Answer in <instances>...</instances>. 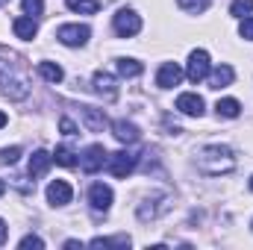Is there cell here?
Listing matches in <instances>:
<instances>
[{"label": "cell", "instance_id": "obj_1", "mask_svg": "<svg viewBox=\"0 0 253 250\" xmlns=\"http://www.w3.org/2000/svg\"><path fill=\"white\" fill-rule=\"evenodd\" d=\"M197 168L209 177H221V174H230L236 168V159H233V150L224 147V144H209L197 153Z\"/></svg>", "mask_w": 253, "mask_h": 250}, {"label": "cell", "instance_id": "obj_2", "mask_svg": "<svg viewBox=\"0 0 253 250\" xmlns=\"http://www.w3.org/2000/svg\"><path fill=\"white\" fill-rule=\"evenodd\" d=\"M0 88H3L9 97H15V100H21V97H27V94H30L27 80H24V77H18V74H15L6 62H0Z\"/></svg>", "mask_w": 253, "mask_h": 250}, {"label": "cell", "instance_id": "obj_3", "mask_svg": "<svg viewBox=\"0 0 253 250\" xmlns=\"http://www.w3.org/2000/svg\"><path fill=\"white\" fill-rule=\"evenodd\" d=\"M88 36H91V30L85 24H62L56 30V39L62 42L65 47H83L88 42Z\"/></svg>", "mask_w": 253, "mask_h": 250}, {"label": "cell", "instance_id": "obj_4", "mask_svg": "<svg viewBox=\"0 0 253 250\" xmlns=\"http://www.w3.org/2000/svg\"><path fill=\"white\" fill-rule=\"evenodd\" d=\"M112 24H115V33H118L121 39H129V36H138V33H141V18H138L132 9H121Z\"/></svg>", "mask_w": 253, "mask_h": 250}, {"label": "cell", "instance_id": "obj_5", "mask_svg": "<svg viewBox=\"0 0 253 250\" xmlns=\"http://www.w3.org/2000/svg\"><path fill=\"white\" fill-rule=\"evenodd\" d=\"M106 159H109V153L103 150V144H91V147H85V153L80 156V168H83L85 174H97V171L106 165Z\"/></svg>", "mask_w": 253, "mask_h": 250}, {"label": "cell", "instance_id": "obj_6", "mask_svg": "<svg viewBox=\"0 0 253 250\" xmlns=\"http://www.w3.org/2000/svg\"><path fill=\"white\" fill-rule=\"evenodd\" d=\"M209 53L206 50H191L189 56V65H186V77H189L191 83H200V80H206L209 77Z\"/></svg>", "mask_w": 253, "mask_h": 250}, {"label": "cell", "instance_id": "obj_7", "mask_svg": "<svg viewBox=\"0 0 253 250\" xmlns=\"http://www.w3.org/2000/svg\"><path fill=\"white\" fill-rule=\"evenodd\" d=\"M135 162H138V156H135V153H129V150H118V153H112V156L106 159V165H109L112 177H126V174L135 168Z\"/></svg>", "mask_w": 253, "mask_h": 250}, {"label": "cell", "instance_id": "obj_8", "mask_svg": "<svg viewBox=\"0 0 253 250\" xmlns=\"http://www.w3.org/2000/svg\"><path fill=\"white\" fill-rule=\"evenodd\" d=\"M180 80H183V68L177 62H165L159 68V74H156V85L159 88H174V85H180Z\"/></svg>", "mask_w": 253, "mask_h": 250}, {"label": "cell", "instance_id": "obj_9", "mask_svg": "<svg viewBox=\"0 0 253 250\" xmlns=\"http://www.w3.org/2000/svg\"><path fill=\"white\" fill-rule=\"evenodd\" d=\"M88 203H91V209L106 212L112 206V188L103 186V183H94V186L88 188Z\"/></svg>", "mask_w": 253, "mask_h": 250}, {"label": "cell", "instance_id": "obj_10", "mask_svg": "<svg viewBox=\"0 0 253 250\" xmlns=\"http://www.w3.org/2000/svg\"><path fill=\"white\" fill-rule=\"evenodd\" d=\"M177 109H180L183 115L200 118V115H203V97H200V94H194V91H186V94H180V97H177Z\"/></svg>", "mask_w": 253, "mask_h": 250}, {"label": "cell", "instance_id": "obj_11", "mask_svg": "<svg viewBox=\"0 0 253 250\" xmlns=\"http://www.w3.org/2000/svg\"><path fill=\"white\" fill-rule=\"evenodd\" d=\"M71 197H74V191H71V186H68L65 180H53V183L47 186V200H50L53 206H65V203H71Z\"/></svg>", "mask_w": 253, "mask_h": 250}, {"label": "cell", "instance_id": "obj_12", "mask_svg": "<svg viewBox=\"0 0 253 250\" xmlns=\"http://www.w3.org/2000/svg\"><path fill=\"white\" fill-rule=\"evenodd\" d=\"M12 30H15V36H18V39H24V42H33V39H36V33H39V24H36V18H30V15H21V18H15Z\"/></svg>", "mask_w": 253, "mask_h": 250}, {"label": "cell", "instance_id": "obj_13", "mask_svg": "<svg viewBox=\"0 0 253 250\" xmlns=\"http://www.w3.org/2000/svg\"><path fill=\"white\" fill-rule=\"evenodd\" d=\"M94 91L103 94L106 100H112V97L118 94V88H115V77H112L109 71H97V74H94Z\"/></svg>", "mask_w": 253, "mask_h": 250}, {"label": "cell", "instance_id": "obj_14", "mask_svg": "<svg viewBox=\"0 0 253 250\" xmlns=\"http://www.w3.org/2000/svg\"><path fill=\"white\" fill-rule=\"evenodd\" d=\"M50 162H53V156H50L47 150H36V153L30 156V177H33V180H36V177H44L47 168H50Z\"/></svg>", "mask_w": 253, "mask_h": 250}, {"label": "cell", "instance_id": "obj_15", "mask_svg": "<svg viewBox=\"0 0 253 250\" xmlns=\"http://www.w3.org/2000/svg\"><path fill=\"white\" fill-rule=\"evenodd\" d=\"M112 132H115V138L124 141V144L138 141V126L129 124V121H115V124H112Z\"/></svg>", "mask_w": 253, "mask_h": 250}, {"label": "cell", "instance_id": "obj_16", "mask_svg": "<svg viewBox=\"0 0 253 250\" xmlns=\"http://www.w3.org/2000/svg\"><path fill=\"white\" fill-rule=\"evenodd\" d=\"M233 68L230 65H218L215 71H209V83H212V88H227L230 83H233Z\"/></svg>", "mask_w": 253, "mask_h": 250}, {"label": "cell", "instance_id": "obj_17", "mask_svg": "<svg viewBox=\"0 0 253 250\" xmlns=\"http://www.w3.org/2000/svg\"><path fill=\"white\" fill-rule=\"evenodd\" d=\"M83 121H85V126L91 132H100L106 126V115L100 109H94V106H83Z\"/></svg>", "mask_w": 253, "mask_h": 250}, {"label": "cell", "instance_id": "obj_18", "mask_svg": "<svg viewBox=\"0 0 253 250\" xmlns=\"http://www.w3.org/2000/svg\"><path fill=\"white\" fill-rule=\"evenodd\" d=\"M65 6L71 12H80V15H94L100 9V0H65Z\"/></svg>", "mask_w": 253, "mask_h": 250}, {"label": "cell", "instance_id": "obj_19", "mask_svg": "<svg viewBox=\"0 0 253 250\" xmlns=\"http://www.w3.org/2000/svg\"><path fill=\"white\" fill-rule=\"evenodd\" d=\"M218 115L221 118H239V112H242V103L239 100H233V97H224V100H218Z\"/></svg>", "mask_w": 253, "mask_h": 250}, {"label": "cell", "instance_id": "obj_20", "mask_svg": "<svg viewBox=\"0 0 253 250\" xmlns=\"http://www.w3.org/2000/svg\"><path fill=\"white\" fill-rule=\"evenodd\" d=\"M39 74H42L47 83H62V77H65L62 68L56 62H39Z\"/></svg>", "mask_w": 253, "mask_h": 250}, {"label": "cell", "instance_id": "obj_21", "mask_svg": "<svg viewBox=\"0 0 253 250\" xmlns=\"http://www.w3.org/2000/svg\"><path fill=\"white\" fill-rule=\"evenodd\" d=\"M53 162H59V165H65V168H74L77 165V156H74V150L71 147H56V153H53Z\"/></svg>", "mask_w": 253, "mask_h": 250}, {"label": "cell", "instance_id": "obj_22", "mask_svg": "<svg viewBox=\"0 0 253 250\" xmlns=\"http://www.w3.org/2000/svg\"><path fill=\"white\" fill-rule=\"evenodd\" d=\"M118 74L121 77H138L141 74V62H135V59H118Z\"/></svg>", "mask_w": 253, "mask_h": 250}, {"label": "cell", "instance_id": "obj_23", "mask_svg": "<svg viewBox=\"0 0 253 250\" xmlns=\"http://www.w3.org/2000/svg\"><path fill=\"white\" fill-rule=\"evenodd\" d=\"M91 248H129V239L118 236V239H91Z\"/></svg>", "mask_w": 253, "mask_h": 250}, {"label": "cell", "instance_id": "obj_24", "mask_svg": "<svg viewBox=\"0 0 253 250\" xmlns=\"http://www.w3.org/2000/svg\"><path fill=\"white\" fill-rule=\"evenodd\" d=\"M253 12V0H233L230 3V15H236V18H248Z\"/></svg>", "mask_w": 253, "mask_h": 250}, {"label": "cell", "instance_id": "obj_25", "mask_svg": "<svg viewBox=\"0 0 253 250\" xmlns=\"http://www.w3.org/2000/svg\"><path fill=\"white\" fill-rule=\"evenodd\" d=\"M21 6H24V15H30V18L44 12V0H21Z\"/></svg>", "mask_w": 253, "mask_h": 250}, {"label": "cell", "instance_id": "obj_26", "mask_svg": "<svg viewBox=\"0 0 253 250\" xmlns=\"http://www.w3.org/2000/svg\"><path fill=\"white\" fill-rule=\"evenodd\" d=\"M177 3H180L186 12H203V9H206L212 0H177Z\"/></svg>", "mask_w": 253, "mask_h": 250}, {"label": "cell", "instance_id": "obj_27", "mask_svg": "<svg viewBox=\"0 0 253 250\" xmlns=\"http://www.w3.org/2000/svg\"><path fill=\"white\" fill-rule=\"evenodd\" d=\"M18 156H21V147H6V150H0V162H3V165H15Z\"/></svg>", "mask_w": 253, "mask_h": 250}, {"label": "cell", "instance_id": "obj_28", "mask_svg": "<svg viewBox=\"0 0 253 250\" xmlns=\"http://www.w3.org/2000/svg\"><path fill=\"white\" fill-rule=\"evenodd\" d=\"M239 36L248 39V42H253V15L242 18V24H239Z\"/></svg>", "mask_w": 253, "mask_h": 250}, {"label": "cell", "instance_id": "obj_29", "mask_svg": "<svg viewBox=\"0 0 253 250\" xmlns=\"http://www.w3.org/2000/svg\"><path fill=\"white\" fill-rule=\"evenodd\" d=\"M21 248H24V250H27V248H36V250H42V248H44V242H42L39 236H24V239H21Z\"/></svg>", "mask_w": 253, "mask_h": 250}, {"label": "cell", "instance_id": "obj_30", "mask_svg": "<svg viewBox=\"0 0 253 250\" xmlns=\"http://www.w3.org/2000/svg\"><path fill=\"white\" fill-rule=\"evenodd\" d=\"M59 126H62L65 135H74V132H77V126H74V121H71V118H62V121H59Z\"/></svg>", "mask_w": 253, "mask_h": 250}, {"label": "cell", "instance_id": "obj_31", "mask_svg": "<svg viewBox=\"0 0 253 250\" xmlns=\"http://www.w3.org/2000/svg\"><path fill=\"white\" fill-rule=\"evenodd\" d=\"M6 233H9V230H6V221H3V218H0V245H3V242H6Z\"/></svg>", "mask_w": 253, "mask_h": 250}, {"label": "cell", "instance_id": "obj_32", "mask_svg": "<svg viewBox=\"0 0 253 250\" xmlns=\"http://www.w3.org/2000/svg\"><path fill=\"white\" fill-rule=\"evenodd\" d=\"M65 248H68V250H77V248H83V242H77V239H71V242H65Z\"/></svg>", "mask_w": 253, "mask_h": 250}, {"label": "cell", "instance_id": "obj_33", "mask_svg": "<svg viewBox=\"0 0 253 250\" xmlns=\"http://www.w3.org/2000/svg\"><path fill=\"white\" fill-rule=\"evenodd\" d=\"M6 121H9V118H6V115H3V112H0V129H3V126H6Z\"/></svg>", "mask_w": 253, "mask_h": 250}, {"label": "cell", "instance_id": "obj_34", "mask_svg": "<svg viewBox=\"0 0 253 250\" xmlns=\"http://www.w3.org/2000/svg\"><path fill=\"white\" fill-rule=\"evenodd\" d=\"M3 191H6V183H3V180H0V194H3Z\"/></svg>", "mask_w": 253, "mask_h": 250}, {"label": "cell", "instance_id": "obj_35", "mask_svg": "<svg viewBox=\"0 0 253 250\" xmlns=\"http://www.w3.org/2000/svg\"><path fill=\"white\" fill-rule=\"evenodd\" d=\"M251 191H253V180H251Z\"/></svg>", "mask_w": 253, "mask_h": 250}, {"label": "cell", "instance_id": "obj_36", "mask_svg": "<svg viewBox=\"0 0 253 250\" xmlns=\"http://www.w3.org/2000/svg\"><path fill=\"white\" fill-rule=\"evenodd\" d=\"M0 3H6V0H0Z\"/></svg>", "mask_w": 253, "mask_h": 250}, {"label": "cell", "instance_id": "obj_37", "mask_svg": "<svg viewBox=\"0 0 253 250\" xmlns=\"http://www.w3.org/2000/svg\"><path fill=\"white\" fill-rule=\"evenodd\" d=\"M251 227H253V224H251Z\"/></svg>", "mask_w": 253, "mask_h": 250}]
</instances>
